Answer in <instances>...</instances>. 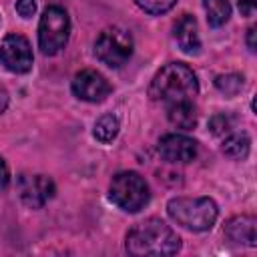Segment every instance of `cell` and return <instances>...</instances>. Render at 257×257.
<instances>
[{
    "label": "cell",
    "mask_w": 257,
    "mask_h": 257,
    "mask_svg": "<svg viewBox=\"0 0 257 257\" xmlns=\"http://www.w3.org/2000/svg\"><path fill=\"white\" fill-rule=\"evenodd\" d=\"M124 247L135 257L145 255H175L181 249V237L159 217L145 219L137 223L128 233Z\"/></svg>",
    "instance_id": "1"
},
{
    "label": "cell",
    "mask_w": 257,
    "mask_h": 257,
    "mask_svg": "<svg viewBox=\"0 0 257 257\" xmlns=\"http://www.w3.org/2000/svg\"><path fill=\"white\" fill-rule=\"evenodd\" d=\"M197 92H199V80L193 68H189L183 62H169L167 66H163L155 74L149 86V96L161 104L193 100Z\"/></svg>",
    "instance_id": "2"
},
{
    "label": "cell",
    "mask_w": 257,
    "mask_h": 257,
    "mask_svg": "<svg viewBox=\"0 0 257 257\" xmlns=\"http://www.w3.org/2000/svg\"><path fill=\"white\" fill-rule=\"evenodd\" d=\"M167 213L177 225L195 233L209 231L219 217L217 203L209 197H175L167 203Z\"/></svg>",
    "instance_id": "3"
},
{
    "label": "cell",
    "mask_w": 257,
    "mask_h": 257,
    "mask_svg": "<svg viewBox=\"0 0 257 257\" xmlns=\"http://www.w3.org/2000/svg\"><path fill=\"white\" fill-rule=\"evenodd\" d=\"M108 197L110 201L126 211V213H139L151 199V191L147 181L135 173V171H122L112 177L110 187H108Z\"/></svg>",
    "instance_id": "4"
},
{
    "label": "cell",
    "mask_w": 257,
    "mask_h": 257,
    "mask_svg": "<svg viewBox=\"0 0 257 257\" xmlns=\"http://www.w3.org/2000/svg\"><path fill=\"white\" fill-rule=\"evenodd\" d=\"M70 36V18L62 6H48L38 22V48L46 56L58 54Z\"/></svg>",
    "instance_id": "5"
},
{
    "label": "cell",
    "mask_w": 257,
    "mask_h": 257,
    "mask_svg": "<svg viewBox=\"0 0 257 257\" xmlns=\"http://www.w3.org/2000/svg\"><path fill=\"white\" fill-rule=\"evenodd\" d=\"M133 36L128 30L112 26L98 34L94 42V56L108 68H120L133 54Z\"/></svg>",
    "instance_id": "6"
},
{
    "label": "cell",
    "mask_w": 257,
    "mask_h": 257,
    "mask_svg": "<svg viewBox=\"0 0 257 257\" xmlns=\"http://www.w3.org/2000/svg\"><path fill=\"white\" fill-rule=\"evenodd\" d=\"M32 62L34 56L30 42L22 34H6L0 44V64L14 74H24L32 68Z\"/></svg>",
    "instance_id": "7"
},
{
    "label": "cell",
    "mask_w": 257,
    "mask_h": 257,
    "mask_svg": "<svg viewBox=\"0 0 257 257\" xmlns=\"http://www.w3.org/2000/svg\"><path fill=\"white\" fill-rule=\"evenodd\" d=\"M56 193L54 181L46 175H20L18 179V195L20 201L30 209L44 207Z\"/></svg>",
    "instance_id": "8"
},
{
    "label": "cell",
    "mask_w": 257,
    "mask_h": 257,
    "mask_svg": "<svg viewBox=\"0 0 257 257\" xmlns=\"http://www.w3.org/2000/svg\"><path fill=\"white\" fill-rule=\"evenodd\" d=\"M70 88L76 98L86 100V102H102L112 90L110 82L100 72H96L92 68H84V70L76 72Z\"/></svg>",
    "instance_id": "9"
},
{
    "label": "cell",
    "mask_w": 257,
    "mask_h": 257,
    "mask_svg": "<svg viewBox=\"0 0 257 257\" xmlns=\"http://www.w3.org/2000/svg\"><path fill=\"white\" fill-rule=\"evenodd\" d=\"M157 149L163 161L175 163V165L191 163L197 157V141L181 133H171V135L161 137Z\"/></svg>",
    "instance_id": "10"
},
{
    "label": "cell",
    "mask_w": 257,
    "mask_h": 257,
    "mask_svg": "<svg viewBox=\"0 0 257 257\" xmlns=\"http://www.w3.org/2000/svg\"><path fill=\"white\" fill-rule=\"evenodd\" d=\"M173 38L177 40L179 48L185 54H199V50H201V38H199L197 20L191 14H183L175 22V26H173Z\"/></svg>",
    "instance_id": "11"
},
{
    "label": "cell",
    "mask_w": 257,
    "mask_h": 257,
    "mask_svg": "<svg viewBox=\"0 0 257 257\" xmlns=\"http://www.w3.org/2000/svg\"><path fill=\"white\" fill-rule=\"evenodd\" d=\"M225 235L241 245L255 247L257 245V219L251 215H237L225 223Z\"/></svg>",
    "instance_id": "12"
},
{
    "label": "cell",
    "mask_w": 257,
    "mask_h": 257,
    "mask_svg": "<svg viewBox=\"0 0 257 257\" xmlns=\"http://www.w3.org/2000/svg\"><path fill=\"white\" fill-rule=\"evenodd\" d=\"M167 118L173 126H177L181 131H191L197 126L199 112H197L193 100H183V102L167 104Z\"/></svg>",
    "instance_id": "13"
},
{
    "label": "cell",
    "mask_w": 257,
    "mask_h": 257,
    "mask_svg": "<svg viewBox=\"0 0 257 257\" xmlns=\"http://www.w3.org/2000/svg\"><path fill=\"white\" fill-rule=\"evenodd\" d=\"M251 149V139L245 133H231L227 135V139L223 141V155L229 157L231 161H243L249 155Z\"/></svg>",
    "instance_id": "14"
},
{
    "label": "cell",
    "mask_w": 257,
    "mask_h": 257,
    "mask_svg": "<svg viewBox=\"0 0 257 257\" xmlns=\"http://www.w3.org/2000/svg\"><path fill=\"white\" fill-rule=\"evenodd\" d=\"M203 8L207 12V22L211 26H223L231 16L229 0H203Z\"/></svg>",
    "instance_id": "15"
},
{
    "label": "cell",
    "mask_w": 257,
    "mask_h": 257,
    "mask_svg": "<svg viewBox=\"0 0 257 257\" xmlns=\"http://www.w3.org/2000/svg\"><path fill=\"white\" fill-rule=\"evenodd\" d=\"M118 118L114 114H102L96 122H94V139L100 141V143H110L114 141V137L118 135Z\"/></svg>",
    "instance_id": "16"
},
{
    "label": "cell",
    "mask_w": 257,
    "mask_h": 257,
    "mask_svg": "<svg viewBox=\"0 0 257 257\" xmlns=\"http://www.w3.org/2000/svg\"><path fill=\"white\" fill-rule=\"evenodd\" d=\"M215 86L227 94V96H235L241 88H243V76L237 72H229V74H219L215 78Z\"/></svg>",
    "instance_id": "17"
},
{
    "label": "cell",
    "mask_w": 257,
    "mask_h": 257,
    "mask_svg": "<svg viewBox=\"0 0 257 257\" xmlns=\"http://www.w3.org/2000/svg\"><path fill=\"white\" fill-rule=\"evenodd\" d=\"M135 4H137L143 12L157 16V14L169 12V10L177 4V0H135Z\"/></svg>",
    "instance_id": "18"
},
{
    "label": "cell",
    "mask_w": 257,
    "mask_h": 257,
    "mask_svg": "<svg viewBox=\"0 0 257 257\" xmlns=\"http://www.w3.org/2000/svg\"><path fill=\"white\" fill-rule=\"evenodd\" d=\"M233 128V118L225 112H219L215 116H211L209 120V131L215 135V137H221V135H227L229 131Z\"/></svg>",
    "instance_id": "19"
},
{
    "label": "cell",
    "mask_w": 257,
    "mask_h": 257,
    "mask_svg": "<svg viewBox=\"0 0 257 257\" xmlns=\"http://www.w3.org/2000/svg\"><path fill=\"white\" fill-rule=\"evenodd\" d=\"M16 12L22 18H30L36 12V2L34 0H16Z\"/></svg>",
    "instance_id": "20"
},
{
    "label": "cell",
    "mask_w": 257,
    "mask_h": 257,
    "mask_svg": "<svg viewBox=\"0 0 257 257\" xmlns=\"http://www.w3.org/2000/svg\"><path fill=\"white\" fill-rule=\"evenodd\" d=\"M239 10L243 16H253L257 10V0H239Z\"/></svg>",
    "instance_id": "21"
},
{
    "label": "cell",
    "mask_w": 257,
    "mask_h": 257,
    "mask_svg": "<svg viewBox=\"0 0 257 257\" xmlns=\"http://www.w3.org/2000/svg\"><path fill=\"white\" fill-rule=\"evenodd\" d=\"M8 181H10V171H8L6 163H4V159L0 157V189H4L8 185Z\"/></svg>",
    "instance_id": "22"
},
{
    "label": "cell",
    "mask_w": 257,
    "mask_h": 257,
    "mask_svg": "<svg viewBox=\"0 0 257 257\" xmlns=\"http://www.w3.org/2000/svg\"><path fill=\"white\" fill-rule=\"evenodd\" d=\"M255 34H257V26H251V28L247 30V48H249L251 52H255V50H257V44H255Z\"/></svg>",
    "instance_id": "23"
},
{
    "label": "cell",
    "mask_w": 257,
    "mask_h": 257,
    "mask_svg": "<svg viewBox=\"0 0 257 257\" xmlns=\"http://www.w3.org/2000/svg\"><path fill=\"white\" fill-rule=\"evenodd\" d=\"M8 102H10V96H8V90L0 84V114L6 110V106H8Z\"/></svg>",
    "instance_id": "24"
}]
</instances>
